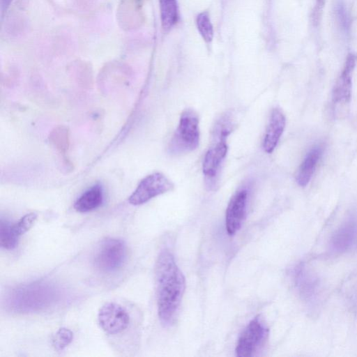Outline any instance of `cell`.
Listing matches in <instances>:
<instances>
[{
	"mask_svg": "<svg viewBox=\"0 0 357 357\" xmlns=\"http://www.w3.org/2000/svg\"><path fill=\"white\" fill-rule=\"evenodd\" d=\"M162 26L170 29L177 20L176 0H159Z\"/></svg>",
	"mask_w": 357,
	"mask_h": 357,
	"instance_id": "15",
	"label": "cell"
},
{
	"mask_svg": "<svg viewBox=\"0 0 357 357\" xmlns=\"http://www.w3.org/2000/svg\"><path fill=\"white\" fill-rule=\"evenodd\" d=\"M98 320L100 326L106 333L116 335L127 328L130 323V316L121 305L109 302L100 308Z\"/></svg>",
	"mask_w": 357,
	"mask_h": 357,
	"instance_id": "8",
	"label": "cell"
},
{
	"mask_svg": "<svg viewBox=\"0 0 357 357\" xmlns=\"http://www.w3.org/2000/svg\"><path fill=\"white\" fill-rule=\"evenodd\" d=\"M323 151L324 146L319 144L314 146L307 153L296 175V181L298 185L305 187L308 184L321 157Z\"/></svg>",
	"mask_w": 357,
	"mask_h": 357,
	"instance_id": "12",
	"label": "cell"
},
{
	"mask_svg": "<svg viewBox=\"0 0 357 357\" xmlns=\"http://www.w3.org/2000/svg\"><path fill=\"white\" fill-rule=\"evenodd\" d=\"M269 330L259 315L253 318L241 333L235 349L238 357L255 356L265 345Z\"/></svg>",
	"mask_w": 357,
	"mask_h": 357,
	"instance_id": "5",
	"label": "cell"
},
{
	"mask_svg": "<svg viewBox=\"0 0 357 357\" xmlns=\"http://www.w3.org/2000/svg\"><path fill=\"white\" fill-rule=\"evenodd\" d=\"M248 191L241 189L231 198L225 213V227L229 236L235 234L241 228L245 218Z\"/></svg>",
	"mask_w": 357,
	"mask_h": 357,
	"instance_id": "9",
	"label": "cell"
},
{
	"mask_svg": "<svg viewBox=\"0 0 357 357\" xmlns=\"http://www.w3.org/2000/svg\"><path fill=\"white\" fill-rule=\"evenodd\" d=\"M231 132L226 128H214L213 137L216 142L206 153L202 166L206 185L209 190H214L217 186L221 165L228 150L226 139Z\"/></svg>",
	"mask_w": 357,
	"mask_h": 357,
	"instance_id": "4",
	"label": "cell"
},
{
	"mask_svg": "<svg viewBox=\"0 0 357 357\" xmlns=\"http://www.w3.org/2000/svg\"><path fill=\"white\" fill-rule=\"evenodd\" d=\"M197 26L203 39L207 43L211 42L213 37V29L207 13L199 14L197 17Z\"/></svg>",
	"mask_w": 357,
	"mask_h": 357,
	"instance_id": "17",
	"label": "cell"
},
{
	"mask_svg": "<svg viewBox=\"0 0 357 357\" xmlns=\"http://www.w3.org/2000/svg\"><path fill=\"white\" fill-rule=\"evenodd\" d=\"M12 0H1V10L3 14L8 8Z\"/></svg>",
	"mask_w": 357,
	"mask_h": 357,
	"instance_id": "22",
	"label": "cell"
},
{
	"mask_svg": "<svg viewBox=\"0 0 357 357\" xmlns=\"http://www.w3.org/2000/svg\"><path fill=\"white\" fill-rule=\"evenodd\" d=\"M155 275L158 317L168 326L176 320L185 289V277L167 250L159 254Z\"/></svg>",
	"mask_w": 357,
	"mask_h": 357,
	"instance_id": "1",
	"label": "cell"
},
{
	"mask_svg": "<svg viewBox=\"0 0 357 357\" xmlns=\"http://www.w3.org/2000/svg\"><path fill=\"white\" fill-rule=\"evenodd\" d=\"M298 280L301 291H303L306 296L307 295L311 296L314 291L316 286V282L313 278L311 275H306L305 272L301 271L299 273V278Z\"/></svg>",
	"mask_w": 357,
	"mask_h": 357,
	"instance_id": "20",
	"label": "cell"
},
{
	"mask_svg": "<svg viewBox=\"0 0 357 357\" xmlns=\"http://www.w3.org/2000/svg\"><path fill=\"white\" fill-rule=\"evenodd\" d=\"M286 118L280 108L272 109L263 141L265 152L271 153L275 149L285 128Z\"/></svg>",
	"mask_w": 357,
	"mask_h": 357,
	"instance_id": "11",
	"label": "cell"
},
{
	"mask_svg": "<svg viewBox=\"0 0 357 357\" xmlns=\"http://www.w3.org/2000/svg\"><path fill=\"white\" fill-rule=\"evenodd\" d=\"M335 15L341 29L344 31H347L349 29V19L342 3L338 2L336 4Z\"/></svg>",
	"mask_w": 357,
	"mask_h": 357,
	"instance_id": "21",
	"label": "cell"
},
{
	"mask_svg": "<svg viewBox=\"0 0 357 357\" xmlns=\"http://www.w3.org/2000/svg\"><path fill=\"white\" fill-rule=\"evenodd\" d=\"M174 184L164 174L153 173L144 178L128 198L130 204H143L150 199L172 190Z\"/></svg>",
	"mask_w": 357,
	"mask_h": 357,
	"instance_id": "7",
	"label": "cell"
},
{
	"mask_svg": "<svg viewBox=\"0 0 357 357\" xmlns=\"http://www.w3.org/2000/svg\"><path fill=\"white\" fill-rule=\"evenodd\" d=\"M199 143V118L192 109L185 110L169 145L171 154L177 155L195 150Z\"/></svg>",
	"mask_w": 357,
	"mask_h": 357,
	"instance_id": "3",
	"label": "cell"
},
{
	"mask_svg": "<svg viewBox=\"0 0 357 357\" xmlns=\"http://www.w3.org/2000/svg\"><path fill=\"white\" fill-rule=\"evenodd\" d=\"M103 202V190L100 184H96L76 200L75 209L79 213H86L98 208Z\"/></svg>",
	"mask_w": 357,
	"mask_h": 357,
	"instance_id": "14",
	"label": "cell"
},
{
	"mask_svg": "<svg viewBox=\"0 0 357 357\" xmlns=\"http://www.w3.org/2000/svg\"><path fill=\"white\" fill-rule=\"evenodd\" d=\"M73 340V333L67 328H59L52 337V345L57 351H61L68 347Z\"/></svg>",
	"mask_w": 357,
	"mask_h": 357,
	"instance_id": "18",
	"label": "cell"
},
{
	"mask_svg": "<svg viewBox=\"0 0 357 357\" xmlns=\"http://www.w3.org/2000/svg\"><path fill=\"white\" fill-rule=\"evenodd\" d=\"M356 57L349 54L346 59L343 70L338 77L333 91V102L335 105L347 104L351 100L352 73L356 65Z\"/></svg>",
	"mask_w": 357,
	"mask_h": 357,
	"instance_id": "10",
	"label": "cell"
},
{
	"mask_svg": "<svg viewBox=\"0 0 357 357\" xmlns=\"http://www.w3.org/2000/svg\"><path fill=\"white\" fill-rule=\"evenodd\" d=\"M36 219L37 215L35 213H30L22 217L17 222L13 224L16 234L20 237L27 232L33 227Z\"/></svg>",
	"mask_w": 357,
	"mask_h": 357,
	"instance_id": "19",
	"label": "cell"
},
{
	"mask_svg": "<svg viewBox=\"0 0 357 357\" xmlns=\"http://www.w3.org/2000/svg\"><path fill=\"white\" fill-rule=\"evenodd\" d=\"M356 231V222L349 220L337 229L331 238V248L337 252L346 251L353 243Z\"/></svg>",
	"mask_w": 357,
	"mask_h": 357,
	"instance_id": "13",
	"label": "cell"
},
{
	"mask_svg": "<svg viewBox=\"0 0 357 357\" xmlns=\"http://www.w3.org/2000/svg\"><path fill=\"white\" fill-rule=\"evenodd\" d=\"M55 297V291L51 286L45 283H32L14 289L9 304L15 311L33 312L47 307L54 302Z\"/></svg>",
	"mask_w": 357,
	"mask_h": 357,
	"instance_id": "2",
	"label": "cell"
},
{
	"mask_svg": "<svg viewBox=\"0 0 357 357\" xmlns=\"http://www.w3.org/2000/svg\"><path fill=\"white\" fill-rule=\"evenodd\" d=\"M19 236L16 234L13 225L6 220L0 222V245L6 250L14 249L18 243Z\"/></svg>",
	"mask_w": 357,
	"mask_h": 357,
	"instance_id": "16",
	"label": "cell"
},
{
	"mask_svg": "<svg viewBox=\"0 0 357 357\" xmlns=\"http://www.w3.org/2000/svg\"><path fill=\"white\" fill-rule=\"evenodd\" d=\"M126 255L127 248L124 241L116 238H107L98 246L94 257V264L102 272H114L123 266Z\"/></svg>",
	"mask_w": 357,
	"mask_h": 357,
	"instance_id": "6",
	"label": "cell"
}]
</instances>
